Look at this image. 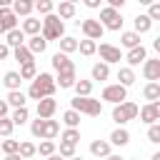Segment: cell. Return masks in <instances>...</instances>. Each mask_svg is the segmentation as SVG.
Returning a JSON list of instances; mask_svg holds the SVG:
<instances>
[{
  "label": "cell",
  "mask_w": 160,
  "mask_h": 160,
  "mask_svg": "<svg viewBox=\"0 0 160 160\" xmlns=\"http://www.w3.org/2000/svg\"><path fill=\"white\" fill-rule=\"evenodd\" d=\"M55 80H52V75L50 72H38L35 75V80L30 82V90H28V95L32 98V100H42V98H52V92H55Z\"/></svg>",
  "instance_id": "cell-1"
},
{
  "label": "cell",
  "mask_w": 160,
  "mask_h": 160,
  "mask_svg": "<svg viewBox=\"0 0 160 160\" xmlns=\"http://www.w3.org/2000/svg\"><path fill=\"white\" fill-rule=\"evenodd\" d=\"M62 35H65V22H62L55 12L45 15V20H42V30H40V38H42L45 42H50V40H60Z\"/></svg>",
  "instance_id": "cell-2"
},
{
  "label": "cell",
  "mask_w": 160,
  "mask_h": 160,
  "mask_svg": "<svg viewBox=\"0 0 160 160\" xmlns=\"http://www.w3.org/2000/svg\"><path fill=\"white\" fill-rule=\"evenodd\" d=\"M70 102H72V110H75V112H80V115L98 118V115L102 112V102H100V100H95V98H78V95H75Z\"/></svg>",
  "instance_id": "cell-3"
},
{
  "label": "cell",
  "mask_w": 160,
  "mask_h": 160,
  "mask_svg": "<svg viewBox=\"0 0 160 160\" xmlns=\"http://www.w3.org/2000/svg\"><path fill=\"white\" fill-rule=\"evenodd\" d=\"M138 110H140V108H138L135 102H128V100H125V102H120V105L112 108V120H115L118 125H125V122H130V120L138 118Z\"/></svg>",
  "instance_id": "cell-4"
},
{
  "label": "cell",
  "mask_w": 160,
  "mask_h": 160,
  "mask_svg": "<svg viewBox=\"0 0 160 160\" xmlns=\"http://www.w3.org/2000/svg\"><path fill=\"white\" fill-rule=\"evenodd\" d=\"M98 22H100L102 28H108V30H120V28H122V15H120L118 10H112V8H102Z\"/></svg>",
  "instance_id": "cell-5"
},
{
  "label": "cell",
  "mask_w": 160,
  "mask_h": 160,
  "mask_svg": "<svg viewBox=\"0 0 160 160\" xmlns=\"http://www.w3.org/2000/svg\"><path fill=\"white\" fill-rule=\"evenodd\" d=\"M78 25H80V30L85 32V38H88V40H92V42H95V40H100V38H102V32H105V28H102L95 18H85V20H82V22H78Z\"/></svg>",
  "instance_id": "cell-6"
},
{
  "label": "cell",
  "mask_w": 160,
  "mask_h": 160,
  "mask_svg": "<svg viewBox=\"0 0 160 160\" xmlns=\"http://www.w3.org/2000/svg\"><path fill=\"white\" fill-rule=\"evenodd\" d=\"M102 100H108V102H115V105H120V102H125V98H128V88H122V85H108L105 90H102V95H100Z\"/></svg>",
  "instance_id": "cell-7"
},
{
  "label": "cell",
  "mask_w": 160,
  "mask_h": 160,
  "mask_svg": "<svg viewBox=\"0 0 160 160\" xmlns=\"http://www.w3.org/2000/svg\"><path fill=\"white\" fill-rule=\"evenodd\" d=\"M138 115H140L142 122L155 125V122L160 120V102H148V105H142V108L138 110Z\"/></svg>",
  "instance_id": "cell-8"
},
{
  "label": "cell",
  "mask_w": 160,
  "mask_h": 160,
  "mask_svg": "<svg viewBox=\"0 0 160 160\" xmlns=\"http://www.w3.org/2000/svg\"><path fill=\"white\" fill-rule=\"evenodd\" d=\"M95 52H100V58H102V62H105V65H110V62H120V60H122L120 48H115V45H110V42H102Z\"/></svg>",
  "instance_id": "cell-9"
},
{
  "label": "cell",
  "mask_w": 160,
  "mask_h": 160,
  "mask_svg": "<svg viewBox=\"0 0 160 160\" xmlns=\"http://www.w3.org/2000/svg\"><path fill=\"white\" fill-rule=\"evenodd\" d=\"M50 62H52V68H55V72H58V75H65V72H75V62H72L68 55H62V52H55Z\"/></svg>",
  "instance_id": "cell-10"
},
{
  "label": "cell",
  "mask_w": 160,
  "mask_h": 160,
  "mask_svg": "<svg viewBox=\"0 0 160 160\" xmlns=\"http://www.w3.org/2000/svg\"><path fill=\"white\" fill-rule=\"evenodd\" d=\"M55 110H58V102H55L52 98L38 100V118H40V120H50V118L55 115Z\"/></svg>",
  "instance_id": "cell-11"
},
{
  "label": "cell",
  "mask_w": 160,
  "mask_h": 160,
  "mask_svg": "<svg viewBox=\"0 0 160 160\" xmlns=\"http://www.w3.org/2000/svg\"><path fill=\"white\" fill-rule=\"evenodd\" d=\"M15 28H18L15 12H12L10 8H2V10H0V32H10V30H15Z\"/></svg>",
  "instance_id": "cell-12"
},
{
  "label": "cell",
  "mask_w": 160,
  "mask_h": 160,
  "mask_svg": "<svg viewBox=\"0 0 160 160\" xmlns=\"http://www.w3.org/2000/svg\"><path fill=\"white\" fill-rule=\"evenodd\" d=\"M142 75H145V80L158 82L160 80V60H145L142 62Z\"/></svg>",
  "instance_id": "cell-13"
},
{
  "label": "cell",
  "mask_w": 160,
  "mask_h": 160,
  "mask_svg": "<svg viewBox=\"0 0 160 160\" xmlns=\"http://www.w3.org/2000/svg\"><path fill=\"white\" fill-rule=\"evenodd\" d=\"M22 35H40V30H42V20H38V18H25L22 20Z\"/></svg>",
  "instance_id": "cell-14"
},
{
  "label": "cell",
  "mask_w": 160,
  "mask_h": 160,
  "mask_svg": "<svg viewBox=\"0 0 160 160\" xmlns=\"http://www.w3.org/2000/svg\"><path fill=\"white\" fill-rule=\"evenodd\" d=\"M125 60H128V65H140V62H145V60H148V50H145L142 45H138V48L128 50Z\"/></svg>",
  "instance_id": "cell-15"
},
{
  "label": "cell",
  "mask_w": 160,
  "mask_h": 160,
  "mask_svg": "<svg viewBox=\"0 0 160 160\" xmlns=\"http://www.w3.org/2000/svg\"><path fill=\"white\" fill-rule=\"evenodd\" d=\"M128 142H130V132H128L125 128H118V130H112V132H110V145L122 148V145H128Z\"/></svg>",
  "instance_id": "cell-16"
},
{
  "label": "cell",
  "mask_w": 160,
  "mask_h": 160,
  "mask_svg": "<svg viewBox=\"0 0 160 160\" xmlns=\"http://www.w3.org/2000/svg\"><path fill=\"white\" fill-rule=\"evenodd\" d=\"M90 152L95 158H108L110 155V142L108 140H92L90 142Z\"/></svg>",
  "instance_id": "cell-17"
},
{
  "label": "cell",
  "mask_w": 160,
  "mask_h": 160,
  "mask_svg": "<svg viewBox=\"0 0 160 160\" xmlns=\"http://www.w3.org/2000/svg\"><path fill=\"white\" fill-rule=\"evenodd\" d=\"M10 10L15 12V18H18V15H22V18H30V12H32V2H30V0H15Z\"/></svg>",
  "instance_id": "cell-18"
},
{
  "label": "cell",
  "mask_w": 160,
  "mask_h": 160,
  "mask_svg": "<svg viewBox=\"0 0 160 160\" xmlns=\"http://www.w3.org/2000/svg\"><path fill=\"white\" fill-rule=\"evenodd\" d=\"M142 98H145L148 102H158V100H160V82H148V85L142 88Z\"/></svg>",
  "instance_id": "cell-19"
},
{
  "label": "cell",
  "mask_w": 160,
  "mask_h": 160,
  "mask_svg": "<svg viewBox=\"0 0 160 160\" xmlns=\"http://www.w3.org/2000/svg\"><path fill=\"white\" fill-rule=\"evenodd\" d=\"M5 45H8V48H12V50H15V48H20V45H25V35H22V30H18V28H15V30H10V32H8Z\"/></svg>",
  "instance_id": "cell-20"
},
{
  "label": "cell",
  "mask_w": 160,
  "mask_h": 160,
  "mask_svg": "<svg viewBox=\"0 0 160 160\" xmlns=\"http://www.w3.org/2000/svg\"><path fill=\"white\" fill-rule=\"evenodd\" d=\"M25 48H28V50H30L32 55H38V52H45V48H48V42H45V40L40 38V35H32V38L28 40V45H25Z\"/></svg>",
  "instance_id": "cell-21"
},
{
  "label": "cell",
  "mask_w": 160,
  "mask_h": 160,
  "mask_svg": "<svg viewBox=\"0 0 160 160\" xmlns=\"http://www.w3.org/2000/svg\"><path fill=\"white\" fill-rule=\"evenodd\" d=\"M12 58H15V60H18L20 65H28V62H35V60H32V52H30V50H28L25 45H20V48H15V50H12Z\"/></svg>",
  "instance_id": "cell-22"
},
{
  "label": "cell",
  "mask_w": 160,
  "mask_h": 160,
  "mask_svg": "<svg viewBox=\"0 0 160 160\" xmlns=\"http://www.w3.org/2000/svg\"><path fill=\"white\" fill-rule=\"evenodd\" d=\"M2 82H5V88L12 92V90H20V82H22V80H20V75H18L15 70H8L5 78H2Z\"/></svg>",
  "instance_id": "cell-23"
},
{
  "label": "cell",
  "mask_w": 160,
  "mask_h": 160,
  "mask_svg": "<svg viewBox=\"0 0 160 160\" xmlns=\"http://www.w3.org/2000/svg\"><path fill=\"white\" fill-rule=\"evenodd\" d=\"M5 102H8V108H10V105H12V108H25V92H22V90H12V92H8Z\"/></svg>",
  "instance_id": "cell-24"
},
{
  "label": "cell",
  "mask_w": 160,
  "mask_h": 160,
  "mask_svg": "<svg viewBox=\"0 0 160 160\" xmlns=\"http://www.w3.org/2000/svg\"><path fill=\"white\" fill-rule=\"evenodd\" d=\"M58 132H60L58 120H45V122H42V140H52Z\"/></svg>",
  "instance_id": "cell-25"
},
{
  "label": "cell",
  "mask_w": 160,
  "mask_h": 160,
  "mask_svg": "<svg viewBox=\"0 0 160 160\" xmlns=\"http://www.w3.org/2000/svg\"><path fill=\"white\" fill-rule=\"evenodd\" d=\"M72 15H75V2L65 0V2L58 5V18H60V20H70Z\"/></svg>",
  "instance_id": "cell-26"
},
{
  "label": "cell",
  "mask_w": 160,
  "mask_h": 160,
  "mask_svg": "<svg viewBox=\"0 0 160 160\" xmlns=\"http://www.w3.org/2000/svg\"><path fill=\"white\" fill-rule=\"evenodd\" d=\"M58 42H60V52H62V55H68V52H75V50H78V40H75V38H70V35H62Z\"/></svg>",
  "instance_id": "cell-27"
},
{
  "label": "cell",
  "mask_w": 160,
  "mask_h": 160,
  "mask_svg": "<svg viewBox=\"0 0 160 160\" xmlns=\"http://www.w3.org/2000/svg\"><path fill=\"white\" fill-rule=\"evenodd\" d=\"M110 78V65H105V62H95L92 65V80H108Z\"/></svg>",
  "instance_id": "cell-28"
},
{
  "label": "cell",
  "mask_w": 160,
  "mask_h": 160,
  "mask_svg": "<svg viewBox=\"0 0 160 160\" xmlns=\"http://www.w3.org/2000/svg\"><path fill=\"white\" fill-rule=\"evenodd\" d=\"M118 80H120L118 85H122V88H130V85L135 82V72H132L130 68H120V70H118Z\"/></svg>",
  "instance_id": "cell-29"
},
{
  "label": "cell",
  "mask_w": 160,
  "mask_h": 160,
  "mask_svg": "<svg viewBox=\"0 0 160 160\" xmlns=\"http://www.w3.org/2000/svg\"><path fill=\"white\" fill-rule=\"evenodd\" d=\"M150 28H152V20H150L148 15H138V18H135V30H132V32L142 35V32H148Z\"/></svg>",
  "instance_id": "cell-30"
},
{
  "label": "cell",
  "mask_w": 160,
  "mask_h": 160,
  "mask_svg": "<svg viewBox=\"0 0 160 160\" xmlns=\"http://www.w3.org/2000/svg\"><path fill=\"white\" fill-rule=\"evenodd\" d=\"M120 42H122L128 50H132V48H138V45H140V35H138V32H132V30H130V32H122V35H120Z\"/></svg>",
  "instance_id": "cell-31"
},
{
  "label": "cell",
  "mask_w": 160,
  "mask_h": 160,
  "mask_svg": "<svg viewBox=\"0 0 160 160\" xmlns=\"http://www.w3.org/2000/svg\"><path fill=\"white\" fill-rule=\"evenodd\" d=\"M72 88H75L78 98H90V92H92V82L90 80H78Z\"/></svg>",
  "instance_id": "cell-32"
},
{
  "label": "cell",
  "mask_w": 160,
  "mask_h": 160,
  "mask_svg": "<svg viewBox=\"0 0 160 160\" xmlns=\"http://www.w3.org/2000/svg\"><path fill=\"white\" fill-rule=\"evenodd\" d=\"M35 152H38V150H35V145H32V142H28V140L18 145V155H20L22 160H30V158H35Z\"/></svg>",
  "instance_id": "cell-33"
},
{
  "label": "cell",
  "mask_w": 160,
  "mask_h": 160,
  "mask_svg": "<svg viewBox=\"0 0 160 160\" xmlns=\"http://www.w3.org/2000/svg\"><path fill=\"white\" fill-rule=\"evenodd\" d=\"M20 80H35V75H38V68H35V62H28V65H20Z\"/></svg>",
  "instance_id": "cell-34"
},
{
  "label": "cell",
  "mask_w": 160,
  "mask_h": 160,
  "mask_svg": "<svg viewBox=\"0 0 160 160\" xmlns=\"http://www.w3.org/2000/svg\"><path fill=\"white\" fill-rule=\"evenodd\" d=\"M28 118H30V112H28V108H15L12 110V125H25L28 122Z\"/></svg>",
  "instance_id": "cell-35"
},
{
  "label": "cell",
  "mask_w": 160,
  "mask_h": 160,
  "mask_svg": "<svg viewBox=\"0 0 160 160\" xmlns=\"http://www.w3.org/2000/svg\"><path fill=\"white\" fill-rule=\"evenodd\" d=\"M75 82H78L75 72H65V75H58V80H55V85H60L62 90H65V88H72Z\"/></svg>",
  "instance_id": "cell-36"
},
{
  "label": "cell",
  "mask_w": 160,
  "mask_h": 160,
  "mask_svg": "<svg viewBox=\"0 0 160 160\" xmlns=\"http://www.w3.org/2000/svg\"><path fill=\"white\" fill-rule=\"evenodd\" d=\"M78 50H80V55H95V50H98V45L92 42V40H80L78 42Z\"/></svg>",
  "instance_id": "cell-37"
},
{
  "label": "cell",
  "mask_w": 160,
  "mask_h": 160,
  "mask_svg": "<svg viewBox=\"0 0 160 160\" xmlns=\"http://www.w3.org/2000/svg\"><path fill=\"white\" fill-rule=\"evenodd\" d=\"M52 8H55V5H52L50 0H38V2H32V10H38L40 15H50Z\"/></svg>",
  "instance_id": "cell-38"
},
{
  "label": "cell",
  "mask_w": 160,
  "mask_h": 160,
  "mask_svg": "<svg viewBox=\"0 0 160 160\" xmlns=\"http://www.w3.org/2000/svg\"><path fill=\"white\" fill-rule=\"evenodd\" d=\"M62 122H65L68 128H78V125H80V112H75V110H68V112L62 115Z\"/></svg>",
  "instance_id": "cell-39"
},
{
  "label": "cell",
  "mask_w": 160,
  "mask_h": 160,
  "mask_svg": "<svg viewBox=\"0 0 160 160\" xmlns=\"http://www.w3.org/2000/svg\"><path fill=\"white\" fill-rule=\"evenodd\" d=\"M80 140V130L78 128H68L65 132H62V142H68V145H75Z\"/></svg>",
  "instance_id": "cell-40"
},
{
  "label": "cell",
  "mask_w": 160,
  "mask_h": 160,
  "mask_svg": "<svg viewBox=\"0 0 160 160\" xmlns=\"http://www.w3.org/2000/svg\"><path fill=\"white\" fill-rule=\"evenodd\" d=\"M12 120L10 118H0V138H10L12 135Z\"/></svg>",
  "instance_id": "cell-41"
},
{
  "label": "cell",
  "mask_w": 160,
  "mask_h": 160,
  "mask_svg": "<svg viewBox=\"0 0 160 160\" xmlns=\"http://www.w3.org/2000/svg\"><path fill=\"white\" fill-rule=\"evenodd\" d=\"M18 145H20V142H18V140H10V138L0 142V148H2L5 155H15V152H18Z\"/></svg>",
  "instance_id": "cell-42"
},
{
  "label": "cell",
  "mask_w": 160,
  "mask_h": 160,
  "mask_svg": "<svg viewBox=\"0 0 160 160\" xmlns=\"http://www.w3.org/2000/svg\"><path fill=\"white\" fill-rule=\"evenodd\" d=\"M35 150H38L40 155H45V158H50V155L55 152V142H52V140H42V142H40V148H35Z\"/></svg>",
  "instance_id": "cell-43"
},
{
  "label": "cell",
  "mask_w": 160,
  "mask_h": 160,
  "mask_svg": "<svg viewBox=\"0 0 160 160\" xmlns=\"http://www.w3.org/2000/svg\"><path fill=\"white\" fill-rule=\"evenodd\" d=\"M62 160H70L75 158V145H68V142H60V152H58Z\"/></svg>",
  "instance_id": "cell-44"
},
{
  "label": "cell",
  "mask_w": 160,
  "mask_h": 160,
  "mask_svg": "<svg viewBox=\"0 0 160 160\" xmlns=\"http://www.w3.org/2000/svg\"><path fill=\"white\" fill-rule=\"evenodd\" d=\"M148 140H150V142H160V125H158V122L148 128Z\"/></svg>",
  "instance_id": "cell-45"
},
{
  "label": "cell",
  "mask_w": 160,
  "mask_h": 160,
  "mask_svg": "<svg viewBox=\"0 0 160 160\" xmlns=\"http://www.w3.org/2000/svg\"><path fill=\"white\" fill-rule=\"evenodd\" d=\"M42 122H45V120H40V118L30 122V132H32L35 138H42Z\"/></svg>",
  "instance_id": "cell-46"
},
{
  "label": "cell",
  "mask_w": 160,
  "mask_h": 160,
  "mask_svg": "<svg viewBox=\"0 0 160 160\" xmlns=\"http://www.w3.org/2000/svg\"><path fill=\"white\" fill-rule=\"evenodd\" d=\"M148 18H150V20H160V2H150Z\"/></svg>",
  "instance_id": "cell-47"
},
{
  "label": "cell",
  "mask_w": 160,
  "mask_h": 160,
  "mask_svg": "<svg viewBox=\"0 0 160 160\" xmlns=\"http://www.w3.org/2000/svg\"><path fill=\"white\" fill-rule=\"evenodd\" d=\"M8 55H10V48H8L5 42H0V60H5Z\"/></svg>",
  "instance_id": "cell-48"
},
{
  "label": "cell",
  "mask_w": 160,
  "mask_h": 160,
  "mask_svg": "<svg viewBox=\"0 0 160 160\" xmlns=\"http://www.w3.org/2000/svg\"><path fill=\"white\" fill-rule=\"evenodd\" d=\"M0 118H8V102L0 100Z\"/></svg>",
  "instance_id": "cell-49"
},
{
  "label": "cell",
  "mask_w": 160,
  "mask_h": 160,
  "mask_svg": "<svg viewBox=\"0 0 160 160\" xmlns=\"http://www.w3.org/2000/svg\"><path fill=\"white\" fill-rule=\"evenodd\" d=\"M88 8H100V0H85Z\"/></svg>",
  "instance_id": "cell-50"
},
{
  "label": "cell",
  "mask_w": 160,
  "mask_h": 160,
  "mask_svg": "<svg viewBox=\"0 0 160 160\" xmlns=\"http://www.w3.org/2000/svg\"><path fill=\"white\" fill-rule=\"evenodd\" d=\"M5 160H22V158H20V155L15 152V155H5Z\"/></svg>",
  "instance_id": "cell-51"
},
{
  "label": "cell",
  "mask_w": 160,
  "mask_h": 160,
  "mask_svg": "<svg viewBox=\"0 0 160 160\" xmlns=\"http://www.w3.org/2000/svg\"><path fill=\"white\" fill-rule=\"evenodd\" d=\"M105 160H125V158H120V155H108Z\"/></svg>",
  "instance_id": "cell-52"
},
{
  "label": "cell",
  "mask_w": 160,
  "mask_h": 160,
  "mask_svg": "<svg viewBox=\"0 0 160 160\" xmlns=\"http://www.w3.org/2000/svg\"><path fill=\"white\" fill-rule=\"evenodd\" d=\"M48 160H62V158H60V155H58V152H52V155H50V158H48Z\"/></svg>",
  "instance_id": "cell-53"
},
{
  "label": "cell",
  "mask_w": 160,
  "mask_h": 160,
  "mask_svg": "<svg viewBox=\"0 0 160 160\" xmlns=\"http://www.w3.org/2000/svg\"><path fill=\"white\" fill-rule=\"evenodd\" d=\"M2 8H8V0H0V10H2Z\"/></svg>",
  "instance_id": "cell-54"
},
{
  "label": "cell",
  "mask_w": 160,
  "mask_h": 160,
  "mask_svg": "<svg viewBox=\"0 0 160 160\" xmlns=\"http://www.w3.org/2000/svg\"><path fill=\"white\" fill-rule=\"evenodd\" d=\"M152 160H160V152H155V155H152Z\"/></svg>",
  "instance_id": "cell-55"
},
{
  "label": "cell",
  "mask_w": 160,
  "mask_h": 160,
  "mask_svg": "<svg viewBox=\"0 0 160 160\" xmlns=\"http://www.w3.org/2000/svg\"><path fill=\"white\" fill-rule=\"evenodd\" d=\"M70 160H82V158H80V155H75V158H70Z\"/></svg>",
  "instance_id": "cell-56"
},
{
  "label": "cell",
  "mask_w": 160,
  "mask_h": 160,
  "mask_svg": "<svg viewBox=\"0 0 160 160\" xmlns=\"http://www.w3.org/2000/svg\"><path fill=\"white\" fill-rule=\"evenodd\" d=\"M30 160H32V158H30Z\"/></svg>",
  "instance_id": "cell-57"
}]
</instances>
